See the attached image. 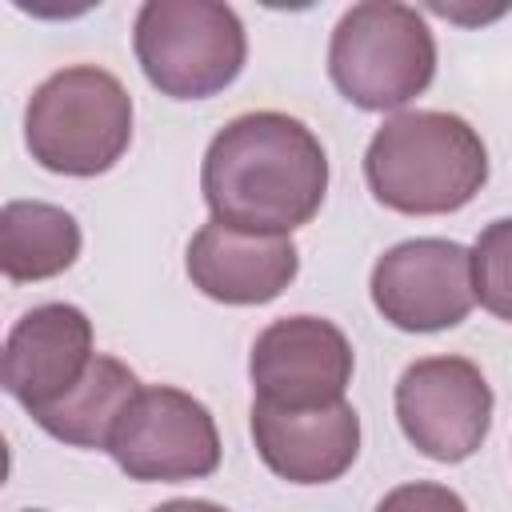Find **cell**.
I'll return each mask as SVG.
<instances>
[{"label":"cell","instance_id":"6da1fadb","mask_svg":"<svg viewBox=\"0 0 512 512\" xmlns=\"http://www.w3.org/2000/svg\"><path fill=\"white\" fill-rule=\"evenodd\" d=\"M200 192L212 220L240 232L288 236L320 212L328 156L304 120L272 108L244 112L212 136Z\"/></svg>","mask_w":512,"mask_h":512},{"label":"cell","instance_id":"7a4b0ae2","mask_svg":"<svg viewBox=\"0 0 512 512\" xmlns=\"http://www.w3.org/2000/svg\"><path fill=\"white\" fill-rule=\"evenodd\" d=\"M372 196L404 216H444L464 208L488 180V148L480 132L436 108L388 116L364 152Z\"/></svg>","mask_w":512,"mask_h":512},{"label":"cell","instance_id":"3957f363","mask_svg":"<svg viewBox=\"0 0 512 512\" xmlns=\"http://www.w3.org/2000/svg\"><path fill=\"white\" fill-rule=\"evenodd\" d=\"M24 144L56 176H100L132 144V96L96 64L60 68L28 96Z\"/></svg>","mask_w":512,"mask_h":512},{"label":"cell","instance_id":"277c9868","mask_svg":"<svg viewBox=\"0 0 512 512\" xmlns=\"http://www.w3.org/2000/svg\"><path fill=\"white\" fill-rule=\"evenodd\" d=\"M328 76L364 112L404 108L436 76L432 28L416 8L396 0L352 4L332 28Z\"/></svg>","mask_w":512,"mask_h":512},{"label":"cell","instance_id":"5b68a950","mask_svg":"<svg viewBox=\"0 0 512 512\" xmlns=\"http://www.w3.org/2000/svg\"><path fill=\"white\" fill-rule=\"evenodd\" d=\"M132 48L160 96L208 100L224 92L248 56L236 8L216 0H148L132 24Z\"/></svg>","mask_w":512,"mask_h":512},{"label":"cell","instance_id":"8992f818","mask_svg":"<svg viewBox=\"0 0 512 512\" xmlns=\"http://www.w3.org/2000/svg\"><path fill=\"white\" fill-rule=\"evenodd\" d=\"M108 452L128 480L184 484L220 468V432L212 412L192 392L152 384L140 388L120 412L108 436Z\"/></svg>","mask_w":512,"mask_h":512},{"label":"cell","instance_id":"52a82bcc","mask_svg":"<svg viewBox=\"0 0 512 512\" xmlns=\"http://www.w3.org/2000/svg\"><path fill=\"white\" fill-rule=\"evenodd\" d=\"M396 420L420 456L460 464L488 436L492 388L464 356H424L396 380Z\"/></svg>","mask_w":512,"mask_h":512},{"label":"cell","instance_id":"ba28073f","mask_svg":"<svg viewBox=\"0 0 512 512\" xmlns=\"http://www.w3.org/2000/svg\"><path fill=\"white\" fill-rule=\"evenodd\" d=\"M372 304L400 332H444L476 304L472 252L456 240L420 236L388 248L372 268Z\"/></svg>","mask_w":512,"mask_h":512},{"label":"cell","instance_id":"9c48e42d","mask_svg":"<svg viewBox=\"0 0 512 512\" xmlns=\"http://www.w3.org/2000/svg\"><path fill=\"white\" fill-rule=\"evenodd\" d=\"M352 364H356L352 344L332 320L284 316L256 336L248 356V376L260 404L312 412L344 400Z\"/></svg>","mask_w":512,"mask_h":512},{"label":"cell","instance_id":"30bf717a","mask_svg":"<svg viewBox=\"0 0 512 512\" xmlns=\"http://www.w3.org/2000/svg\"><path fill=\"white\" fill-rule=\"evenodd\" d=\"M92 360V320L64 300L36 304L4 340V392L28 412H40L64 400Z\"/></svg>","mask_w":512,"mask_h":512},{"label":"cell","instance_id":"8fae6325","mask_svg":"<svg viewBox=\"0 0 512 512\" xmlns=\"http://www.w3.org/2000/svg\"><path fill=\"white\" fill-rule=\"evenodd\" d=\"M188 280L220 304H268L300 272V252L292 236L240 232L208 220L188 240Z\"/></svg>","mask_w":512,"mask_h":512},{"label":"cell","instance_id":"7c38bea8","mask_svg":"<svg viewBox=\"0 0 512 512\" xmlns=\"http://www.w3.org/2000/svg\"><path fill=\"white\" fill-rule=\"evenodd\" d=\"M252 440L260 460L288 484H332L360 452V416L348 400L288 412L252 400Z\"/></svg>","mask_w":512,"mask_h":512},{"label":"cell","instance_id":"4fadbf2b","mask_svg":"<svg viewBox=\"0 0 512 512\" xmlns=\"http://www.w3.org/2000/svg\"><path fill=\"white\" fill-rule=\"evenodd\" d=\"M80 256V224L60 204L8 200L0 208V268L12 284H36L68 272Z\"/></svg>","mask_w":512,"mask_h":512},{"label":"cell","instance_id":"5bb4252c","mask_svg":"<svg viewBox=\"0 0 512 512\" xmlns=\"http://www.w3.org/2000/svg\"><path fill=\"white\" fill-rule=\"evenodd\" d=\"M136 392H140L136 372L128 364H120L116 356H100L96 352V360L88 364L84 380L64 400L32 412V420L48 436H56V440H64L72 448H104L108 452V436H112L120 412L128 408V400Z\"/></svg>","mask_w":512,"mask_h":512},{"label":"cell","instance_id":"9a60e30c","mask_svg":"<svg viewBox=\"0 0 512 512\" xmlns=\"http://www.w3.org/2000/svg\"><path fill=\"white\" fill-rule=\"evenodd\" d=\"M472 288L480 308L512 324V216L492 220L472 244Z\"/></svg>","mask_w":512,"mask_h":512},{"label":"cell","instance_id":"2e32d148","mask_svg":"<svg viewBox=\"0 0 512 512\" xmlns=\"http://www.w3.org/2000/svg\"><path fill=\"white\" fill-rule=\"evenodd\" d=\"M376 512H468V504L460 500V492H452L448 484H432V480H416V484H400L392 488Z\"/></svg>","mask_w":512,"mask_h":512},{"label":"cell","instance_id":"e0dca14e","mask_svg":"<svg viewBox=\"0 0 512 512\" xmlns=\"http://www.w3.org/2000/svg\"><path fill=\"white\" fill-rule=\"evenodd\" d=\"M152 512H228L212 500H168V504H156Z\"/></svg>","mask_w":512,"mask_h":512},{"label":"cell","instance_id":"ac0fdd59","mask_svg":"<svg viewBox=\"0 0 512 512\" xmlns=\"http://www.w3.org/2000/svg\"><path fill=\"white\" fill-rule=\"evenodd\" d=\"M32 512H40V508H32Z\"/></svg>","mask_w":512,"mask_h":512}]
</instances>
